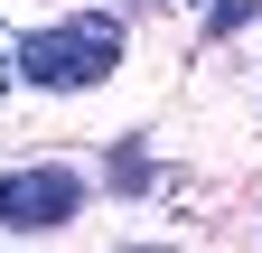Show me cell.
Here are the masks:
<instances>
[{"label":"cell","instance_id":"obj_1","mask_svg":"<svg viewBox=\"0 0 262 253\" xmlns=\"http://www.w3.org/2000/svg\"><path fill=\"white\" fill-rule=\"evenodd\" d=\"M122 66V19H47V28H28V38L10 47V75L28 94H84V85H103Z\"/></svg>","mask_w":262,"mask_h":253},{"label":"cell","instance_id":"obj_2","mask_svg":"<svg viewBox=\"0 0 262 253\" xmlns=\"http://www.w3.org/2000/svg\"><path fill=\"white\" fill-rule=\"evenodd\" d=\"M75 206H84V169H0V225L47 235L75 225Z\"/></svg>","mask_w":262,"mask_h":253},{"label":"cell","instance_id":"obj_3","mask_svg":"<svg viewBox=\"0 0 262 253\" xmlns=\"http://www.w3.org/2000/svg\"><path fill=\"white\" fill-rule=\"evenodd\" d=\"M196 19H206V38H234L244 19H262V0H196Z\"/></svg>","mask_w":262,"mask_h":253},{"label":"cell","instance_id":"obj_4","mask_svg":"<svg viewBox=\"0 0 262 253\" xmlns=\"http://www.w3.org/2000/svg\"><path fill=\"white\" fill-rule=\"evenodd\" d=\"M113 187H150V160H141V150H113Z\"/></svg>","mask_w":262,"mask_h":253},{"label":"cell","instance_id":"obj_5","mask_svg":"<svg viewBox=\"0 0 262 253\" xmlns=\"http://www.w3.org/2000/svg\"><path fill=\"white\" fill-rule=\"evenodd\" d=\"M0 94H10V38H0Z\"/></svg>","mask_w":262,"mask_h":253},{"label":"cell","instance_id":"obj_6","mask_svg":"<svg viewBox=\"0 0 262 253\" xmlns=\"http://www.w3.org/2000/svg\"><path fill=\"white\" fill-rule=\"evenodd\" d=\"M141 10H150V0H141ZM159 10H169V0H159Z\"/></svg>","mask_w":262,"mask_h":253}]
</instances>
